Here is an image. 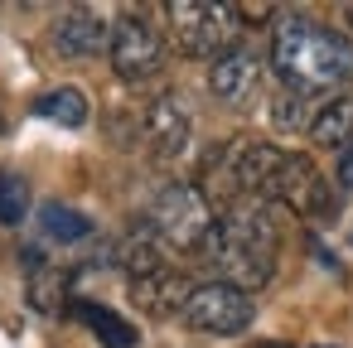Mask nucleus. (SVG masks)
Returning <instances> with one entry per match:
<instances>
[{"label": "nucleus", "mask_w": 353, "mask_h": 348, "mask_svg": "<svg viewBox=\"0 0 353 348\" xmlns=\"http://www.w3.org/2000/svg\"><path fill=\"white\" fill-rule=\"evenodd\" d=\"M39 237L44 242H59V247H78V242H88L92 232H97V223L88 218V213H78V208H68V203H39Z\"/></svg>", "instance_id": "nucleus-16"}, {"label": "nucleus", "mask_w": 353, "mask_h": 348, "mask_svg": "<svg viewBox=\"0 0 353 348\" xmlns=\"http://www.w3.org/2000/svg\"><path fill=\"white\" fill-rule=\"evenodd\" d=\"M141 141H145V150H150L160 165L179 160V155L189 150V141H194V112H189V102H184L179 92H160V97L141 112Z\"/></svg>", "instance_id": "nucleus-8"}, {"label": "nucleus", "mask_w": 353, "mask_h": 348, "mask_svg": "<svg viewBox=\"0 0 353 348\" xmlns=\"http://www.w3.org/2000/svg\"><path fill=\"white\" fill-rule=\"evenodd\" d=\"M126 285H131L136 309H145V314H155V319H174V314L184 309L189 290H194V280H189L184 271H174V266H165V271H155V276H145V280H126Z\"/></svg>", "instance_id": "nucleus-12"}, {"label": "nucleus", "mask_w": 353, "mask_h": 348, "mask_svg": "<svg viewBox=\"0 0 353 348\" xmlns=\"http://www.w3.org/2000/svg\"><path fill=\"white\" fill-rule=\"evenodd\" d=\"M30 213V184L20 174H0V227H20Z\"/></svg>", "instance_id": "nucleus-19"}, {"label": "nucleus", "mask_w": 353, "mask_h": 348, "mask_svg": "<svg viewBox=\"0 0 353 348\" xmlns=\"http://www.w3.org/2000/svg\"><path fill=\"white\" fill-rule=\"evenodd\" d=\"M107 34H112V25L92 6H68L54 20V49L63 59H97V54H107Z\"/></svg>", "instance_id": "nucleus-10"}, {"label": "nucleus", "mask_w": 353, "mask_h": 348, "mask_svg": "<svg viewBox=\"0 0 353 348\" xmlns=\"http://www.w3.org/2000/svg\"><path fill=\"white\" fill-rule=\"evenodd\" d=\"M314 112H319V97H310V92H281L276 102H271V126L281 131V136H300V131H310V121H314Z\"/></svg>", "instance_id": "nucleus-18"}, {"label": "nucleus", "mask_w": 353, "mask_h": 348, "mask_svg": "<svg viewBox=\"0 0 353 348\" xmlns=\"http://www.w3.org/2000/svg\"><path fill=\"white\" fill-rule=\"evenodd\" d=\"M179 319L194 329V334H213V338H237L252 329L256 319V300L247 290H232L223 280H199L179 309Z\"/></svg>", "instance_id": "nucleus-6"}, {"label": "nucleus", "mask_w": 353, "mask_h": 348, "mask_svg": "<svg viewBox=\"0 0 353 348\" xmlns=\"http://www.w3.org/2000/svg\"><path fill=\"white\" fill-rule=\"evenodd\" d=\"M107 63H112V73L126 88L155 83L160 68H165V34L155 30V20L141 15V10L117 15L112 20V34H107Z\"/></svg>", "instance_id": "nucleus-5"}, {"label": "nucleus", "mask_w": 353, "mask_h": 348, "mask_svg": "<svg viewBox=\"0 0 353 348\" xmlns=\"http://www.w3.org/2000/svg\"><path fill=\"white\" fill-rule=\"evenodd\" d=\"M334 184L343 189V194H353V141L339 150V160H334Z\"/></svg>", "instance_id": "nucleus-20"}, {"label": "nucleus", "mask_w": 353, "mask_h": 348, "mask_svg": "<svg viewBox=\"0 0 353 348\" xmlns=\"http://www.w3.org/2000/svg\"><path fill=\"white\" fill-rule=\"evenodd\" d=\"M261 198L276 203V208H285V213H300V218H324V213L334 208L324 174H319L314 160L300 155V150H285V155H281V165H276V174H271V184H266Z\"/></svg>", "instance_id": "nucleus-7"}, {"label": "nucleus", "mask_w": 353, "mask_h": 348, "mask_svg": "<svg viewBox=\"0 0 353 348\" xmlns=\"http://www.w3.org/2000/svg\"><path fill=\"white\" fill-rule=\"evenodd\" d=\"M145 223H150V232H155L170 252H199V247L208 242L213 223H218V208H213V198H208L199 184L174 179V184L155 189V198H150V208H145Z\"/></svg>", "instance_id": "nucleus-3"}, {"label": "nucleus", "mask_w": 353, "mask_h": 348, "mask_svg": "<svg viewBox=\"0 0 353 348\" xmlns=\"http://www.w3.org/2000/svg\"><path fill=\"white\" fill-rule=\"evenodd\" d=\"M319 150H343L353 141V92H329L305 131Z\"/></svg>", "instance_id": "nucleus-15"}, {"label": "nucleus", "mask_w": 353, "mask_h": 348, "mask_svg": "<svg viewBox=\"0 0 353 348\" xmlns=\"http://www.w3.org/2000/svg\"><path fill=\"white\" fill-rule=\"evenodd\" d=\"M25 290H30V309H39V314H49V319H59V314H68L73 309V271H63V266H54V261H39V266H30L25 271Z\"/></svg>", "instance_id": "nucleus-13"}, {"label": "nucleus", "mask_w": 353, "mask_h": 348, "mask_svg": "<svg viewBox=\"0 0 353 348\" xmlns=\"http://www.w3.org/2000/svg\"><path fill=\"white\" fill-rule=\"evenodd\" d=\"M266 63L290 92L319 97V92L353 83V39L343 30H329V25L290 10V15H276V25H271Z\"/></svg>", "instance_id": "nucleus-2"}, {"label": "nucleus", "mask_w": 353, "mask_h": 348, "mask_svg": "<svg viewBox=\"0 0 353 348\" xmlns=\"http://www.w3.org/2000/svg\"><path fill=\"white\" fill-rule=\"evenodd\" d=\"M34 116H39V121H54V126L78 131V126H88V121H92V102H88V92H83V88H49V92L34 102Z\"/></svg>", "instance_id": "nucleus-17"}, {"label": "nucleus", "mask_w": 353, "mask_h": 348, "mask_svg": "<svg viewBox=\"0 0 353 348\" xmlns=\"http://www.w3.org/2000/svg\"><path fill=\"white\" fill-rule=\"evenodd\" d=\"M261 348H290V343H261Z\"/></svg>", "instance_id": "nucleus-22"}, {"label": "nucleus", "mask_w": 353, "mask_h": 348, "mask_svg": "<svg viewBox=\"0 0 353 348\" xmlns=\"http://www.w3.org/2000/svg\"><path fill=\"white\" fill-rule=\"evenodd\" d=\"M0 136H6V116H0Z\"/></svg>", "instance_id": "nucleus-23"}, {"label": "nucleus", "mask_w": 353, "mask_h": 348, "mask_svg": "<svg viewBox=\"0 0 353 348\" xmlns=\"http://www.w3.org/2000/svg\"><path fill=\"white\" fill-rule=\"evenodd\" d=\"M343 15H348V25H353V6H343Z\"/></svg>", "instance_id": "nucleus-21"}, {"label": "nucleus", "mask_w": 353, "mask_h": 348, "mask_svg": "<svg viewBox=\"0 0 353 348\" xmlns=\"http://www.w3.org/2000/svg\"><path fill=\"white\" fill-rule=\"evenodd\" d=\"M199 256L208 261L213 280L256 295L261 285H271L276 276V256H281V208L266 198H232L208 242L199 247Z\"/></svg>", "instance_id": "nucleus-1"}, {"label": "nucleus", "mask_w": 353, "mask_h": 348, "mask_svg": "<svg viewBox=\"0 0 353 348\" xmlns=\"http://www.w3.org/2000/svg\"><path fill=\"white\" fill-rule=\"evenodd\" d=\"M165 34L184 59H218L223 49L237 44L242 25L232 6H218V0H174L165 6Z\"/></svg>", "instance_id": "nucleus-4"}, {"label": "nucleus", "mask_w": 353, "mask_h": 348, "mask_svg": "<svg viewBox=\"0 0 353 348\" xmlns=\"http://www.w3.org/2000/svg\"><path fill=\"white\" fill-rule=\"evenodd\" d=\"M112 256H117V266L126 271V280H145V276H155V271H165V266H170V247L150 232V223H145V218H141V223H131L121 242H112Z\"/></svg>", "instance_id": "nucleus-11"}, {"label": "nucleus", "mask_w": 353, "mask_h": 348, "mask_svg": "<svg viewBox=\"0 0 353 348\" xmlns=\"http://www.w3.org/2000/svg\"><path fill=\"white\" fill-rule=\"evenodd\" d=\"M0 174H6V170H0Z\"/></svg>", "instance_id": "nucleus-24"}, {"label": "nucleus", "mask_w": 353, "mask_h": 348, "mask_svg": "<svg viewBox=\"0 0 353 348\" xmlns=\"http://www.w3.org/2000/svg\"><path fill=\"white\" fill-rule=\"evenodd\" d=\"M68 314H73L78 324H88L102 348H136V343H141V329H136L126 314H117L112 305H102V300H73Z\"/></svg>", "instance_id": "nucleus-14"}, {"label": "nucleus", "mask_w": 353, "mask_h": 348, "mask_svg": "<svg viewBox=\"0 0 353 348\" xmlns=\"http://www.w3.org/2000/svg\"><path fill=\"white\" fill-rule=\"evenodd\" d=\"M256 88H261V54H256L252 44L237 39L232 49H223V54L208 63V92H213L223 107L252 102Z\"/></svg>", "instance_id": "nucleus-9"}]
</instances>
